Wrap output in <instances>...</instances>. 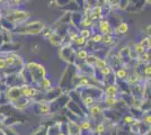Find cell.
<instances>
[{"label": "cell", "instance_id": "obj_1", "mask_svg": "<svg viewBox=\"0 0 151 135\" xmlns=\"http://www.w3.org/2000/svg\"><path fill=\"white\" fill-rule=\"evenodd\" d=\"M44 21H41V20H27L24 24L18 26H15L13 33L15 34H18V35H37L41 34L42 31L44 29L45 27Z\"/></svg>", "mask_w": 151, "mask_h": 135}, {"label": "cell", "instance_id": "obj_2", "mask_svg": "<svg viewBox=\"0 0 151 135\" xmlns=\"http://www.w3.org/2000/svg\"><path fill=\"white\" fill-rule=\"evenodd\" d=\"M24 68L31 73V77L33 79L34 86H36L47 74V71H46L44 65L38 63L36 61H28V62H26L25 64H24Z\"/></svg>", "mask_w": 151, "mask_h": 135}, {"label": "cell", "instance_id": "obj_3", "mask_svg": "<svg viewBox=\"0 0 151 135\" xmlns=\"http://www.w3.org/2000/svg\"><path fill=\"white\" fill-rule=\"evenodd\" d=\"M32 17V14L29 11H26V10H23V9H19V7H16V8H13L10 14L7 16L6 18L10 23H13L15 26H18L24 24L25 21L29 20Z\"/></svg>", "mask_w": 151, "mask_h": 135}, {"label": "cell", "instance_id": "obj_4", "mask_svg": "<svg viewBox=\"0 0 151 135\" xmlns=\"http://www.w3.org/2000/svg\"><path fill=\"white\" fill-rule=\"evenodd\" d=\"M70 100V96L69 92L64 91L62 95L55 98L54 100H52L49 103L50 105V115H57V114H60L67 106L68 101Z\"/></svg>", "mask_w": 151, "mask_h": 135}, {"label": "cell", "instance_id": "obj_5", "mask_svg": "<svg viewBox=\"0 0 151 135\" xmlns=\"http://www.w3.org/2000/svg\"><path fill=\"white\" fill-rule=\"evenodd\" d=\"M59 58L67 64H73L76 61V49L71 44H65L59 49Z\"/></svg>", "mask_w": 151, "mask_h": 135}, {"label": "cell", "instance_id": "obj_6", "mask_svg": "<svg viewBox=\"0 0 151 135\" xmlns=\"http://www.w3.org/2000/svg\"><path fill=\"white\" fill-rule=\"evenodd\" d=\"M29 109L37 116H50V105L47 101H32Z\"/></svg>", "mask_w": 151, "mask_h": 135}, {"label": "cell", "instance_id": "obj_7", "mask_svg": "<svg viewBox=\"0 0 151 135\" xmlns=\"http://www.w3.org/2000/svg\"><path fill=\"white\" fill-rule=\"evenodd\" d=\"M145 5V0H129V5L124 11L129 14H137L141 11Z\"/></svg>", "mask_w": 151, "mask_h": 135}, {"label": "cell", "instance_id": "obj_8", "mask_svg": "<svg viewBox=\"0 0 151 135\" xmlns=\"http://www.w3.org/2000/svg\"><path fill=\"white\" fill-rule=\"evenodd\" d=\"M63 92H64V90H63L61 87L54 86V87H52L49 91L44 92V100L47 101V103H50L52 100H54L55 98H58L60 95H62Z\"/></svg>", "mask_w": 151, "mask_h": 135}, {"label": "cell", "instance_id": "obj_9", "mask_svg": "<svg viewBox=\"0 0 151 135\" xmlns=\"http://www.w3.org/2000/svg\"><path fill=\"white\" fill-rule=\"evenodd\" d=\"M6 96H7V99H8V101L9 104L15 101V100H17L18 98L23 96L22 95V89H20V87H9L8 89L6 90Z\"/></svg>", "mask_w": 151, "mask_h": 135}, {"label": "cell", "instance_id": "obj_10", "mask_svg": "<svg viewBox=\"0 0 151 135\" xmlns=\"http://www.w3.org/2000/svg\"><path fill=\"white\" fill-rule=\"evenodd\" d=\"M85 17V15L82 11L78 10V11H75V13H71V16H70V24L72 26H75L76 28L80 29L81 28V21Z\"/></svg>", "mask_w": 151, "mask_h": 135}, {"label": "cell", "instance_id": "obj_11", "mask_svg": "<svg viewBox=\"0 0 151 135\" xmlns=\"http://www.w3.org/2000/svg\"><path fill=\"white\" fill-rule=\"evenodd\" d=\"M104 94H105V97H119L120 89L116 84H108L104 88Z\"/></svg>", "mask_w": 151, "mask_h": 135}, {"label": "cell", "instance_id": "obj_12", "mask_svg": "<svg viewBox=\"0 0 151 135\" xmlns=\"http://www.w3.org/2000/svg\"><path fill=\"white\" fill-rule=\"evenodd\" d=\"M67 134L68 135H80L81 129L79 127V124L67 121Z\"/></svg>", "mask_w": 151, "mask_h": 135}, {"label": "cell", "instance_id": "obj_13", "mask_svg": "<svg viewBox=\"0 0 151 135\" xmlns=\"http://www.w3.org/2000/svg\"><path fill=\"white\" fill-rule=\"evenodd\" d=\"M47 41H50V43L53 46H55V47H60V46H62L63 45V39L61 36H59L58 34L53 32L52 34L50 35V37L47 39Z\"/></svg>", "mask_w": 151, "mask_h": 135}, {"label": "cell", "instance_id": "obj_14", "mask_svg": "<svg viewBox=\"0 0 151 135\" xmlns=\"http://www.w3.org/2000/svg\"><path fill=\"white\" fill-rule=\"evenodd\" d=\"M89 51L83 47V49H78L76 50V61H79V62H85V59L88 56ZM75 61V62H76Z\"/></svg>", "mask_w": 151, "mask_h": 135}, {"label": "cell", "instance_id": "obj_15", "mask_svg": "<svg viewBox=\"0 0 151 135\" xmlns=\"http://www.w3.org/2000/svg\"><path fill=\"white\" fill-rule=\"evenodd\" d=\"M114 73H115V77L117 80H126V78L129 76V70L125 69L124 66H121L119 69L114 70Z\"/></svg>", "mask_w": 151, "mask_h": 135}, {"label": "cell", "instance_id": "obj_16", "mask_svg": "<svg viewBox=\"0 0 151 135\" xmlns=\"http://www.w3.org/2000/svg\"><path fill=\"white\" fill-rule=\"evenodd\" d=\"M91 33H93L91 32V29H90V28H86V27H82V28L79 29V35H80L81 37H83V39H90Z\"/></svg>", "mask_w": 151, "mask_h": 135}, {"label": "cell", "instance_id": "obj_17", "mask_svg": "<svg viewBox=\"0 0 151 135\" xmlns=\"http://www.w3.org/2000/svg\"><path fill=\"white\" fill-rule=\"evenodd\" d=\"M141 45L143 46L145 51H150V47H151V42H150V36H145L143 39L140 41Z\"/></svg>", "mask_w": 151, "mask_h": 135}, {"label": "cell", "instance_id": "obj_18", "mask_svg": "<svg viewBox=\"0 0 151 135\" xmlns=\"http://www.w3.org/2000/svg\"><path fill=\"white\" fill-rule=\"evenodd\" d=\"M31 135H46V127L45 126H38L37 129H35Z\"/></svg>", "mask_w": 151, "mask_h": 135}, {"label": "cell", "instance_id": "obj_19", "mask_svg": "<svg viewBox=\"0 0 151 135\" xmlns=\"http://www.w3.org/2000/svg\"><path fill=\"white\" fill-rule=\"evenodd\" d=\"M54 2H55V5L58 7H60V8H63L64 6H67L69 2H71L72 0H53Z\"/></svg>", "mask_w": 151, "mask_h": 135}, {"label": "cell", "instance_id": "obj_20", "mask_svg": "<svg viewBox=\"0 0 151 135\" xmlns=\"http://www.w3.org/2000/svg\"><path fill=\"white\" fill-rule=\"evenodd\" d=\"M76 4H77V6L79 7V10H82V8L85 7V0H73Z\"/></svg>", "mask_w": 151, "mask_h": 135}, {"label": "cell", "instance_id": "obj_21", "mask_svg": "<svg viewBox=\"0 0 151 135\" xmlns=\"http://www.w3.org/2000/svg\"><path fill=\"white\" fill-rule=\"evenodd\" d=\"M58 135H68V134H67L65 132H62V131H61V132H60V133H59Z\"/></svg>", "mask_w": 151, "mask_h": 135}, {"label": "cell", "instance_id": "obj_22", "mask_svg": "<svg viewBox=\"0 0 151 135\" xmlns=\"http://www.w3.org/2000/svg\"><path fill=\"white\" fill-rule=\"evenodd\" d=\"M0 135H6V134H5V132H4L2 129H0Z\"/></svg>", "mask_w": 151, "mask_h": 135}, {"label": "cell", "instance_id": "obj_23", "mask_svg": "<svg viewBox=\"0 0 151 135\" xmlns=\"http://www.w3.org/2000/svg\"><path fill=\"white\" fill-rule=\"evenodd\" d=\"M2 2H4V0H0V5H1V4H2Z\"/></svg>", "mask_w": 151, "mask_h": 135}, {"label": "cell", "instance_id": "obj_24", "mask_svg": "<svg viewBox=\"0 0 151 135\" xmlns=\"http://www.w3.org/2000/svg\"><path fill=\"white\" fill-rule=\"evenodd\" d=\"M0 33H1V28H0Z\"/></svg>", "mask_w": 151, "mask_h": 135}]
</instances>
